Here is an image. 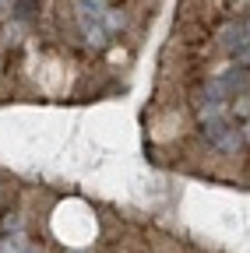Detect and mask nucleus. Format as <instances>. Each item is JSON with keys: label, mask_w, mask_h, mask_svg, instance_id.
<instances>
[{"label": "nucleus", "mask_w": 250, "mask_h": 253, "mask_svg": "<svg viewBox=\"0 0 250 253\" xmlns=\"http://www.w3.org/2000/svg\"><path fill=\"white\" fill-rule=\"evenodd\" d=\"M201 126H204V137H208L218 151H240V148L247 144V137H243V123L233 120L229 113H226V116H215V120H204Z\"/></svg>", "instance_id": "obj_1"}, {"label": "nucleus", "mask_w": 250, "mask_h": 253, "mask_svg": "<svg viewBox=\"0 0 250 253\" xmlns=\"http://www.w3.org/2000/svg\"><path fill=\"white\" fill-rule=\"evenodd\" d=\"M0 4H4V0H0Z\"/></svg>", "instance_id": "obj_2"}]
</instances>
